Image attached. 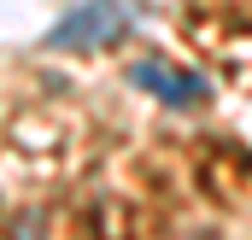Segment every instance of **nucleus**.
Masks as SVG:
<instances>
[{"mask_svg": "<svg viewBox=\"0 0 252 240\" xmlns=\"http://www.w3.org/2000/svg\"><path fill=\"white\" fill-rule=\"evenodd\" d=\"M129 24H135V12H129L124 0H82V6H70L59 24L47 30V41L64 47V53H94V47L124 41Z\"/></svg>", "mask_w": 252, "mask_h": 240, "instance_id": "nucleus-1", "label": "nucleus"}, {"mask_svg": "<svg viewBox=\"0 0 252 240\" xmlns=\"http://www.w3.org/2000/svg\"><path fill=\"white\" fill-rule=\"evenodd\" d=\"M129 82L147 88L153 100L176 106V112H188V106H205V100H211V82H205L199 70H176V64H164V59H141L135 70H129Z\"/></svg>", "mask_w": 252, "mask_h": 240, "instance_id": "nucleus-2", "label": "nucleus"}]
</instances>
